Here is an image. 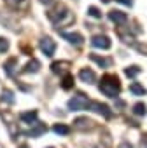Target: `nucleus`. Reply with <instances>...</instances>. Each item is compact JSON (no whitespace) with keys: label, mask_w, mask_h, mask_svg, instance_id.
<instances>
[{"label":"nucleus","mask_w":147,"mask_h":148,"mask_svg":"<svg viewBox=\"0 0 147 148\" xmlns=\"http://www.w3.org/2000/svg\"><path fill=\"white\" fill-rule=\"evenodd\" d=\"M47 131V127H46V124H40V122H35L33 124V127L30 129V131H26L25 134L26 136H30V138H39L40 134H44Z\"/></svg>","instance_id":"nucleus-10"},{"label":"nucleus","mask_w":147,"mask_h":148,"mask_svg":"<svg viewBox=\"0 0 147 148\" xmlns=\"http://www.w3.org/2000/svg\"><path fill=\"white\" fill-rule=\"evenodd\" d=\"M9 51V40L7 38H4V37H0V52H7Z\"/></svg>","instance_id":"nucleus-25"},{"label":"nucleus","mask_w":147,"mask_h":148,"mask_svg":"<svg viewBox=\"0 0 147 148\" xmlns=\"http://www.w3.org/2000/svg\"><path fill=\"white\" fill-rule=\"evenodd\" d=\"M117 148H133V145H131V143H128V141H123Z\"/></svg>","instance_id":"nucleus-27"},{"label":"nucleus","mask_w":147,"mask_h":148,"mask_svg":"<svg viewBox=\"0 0 147 148\" xmlns=\"http://www.w3.org/2000/svg\"><path fill=\"white\" fill-rule=\"evenodd\" d=\"M100 92L107 98H117L119 92H121V82L116 75H110V73H107V75L102 77L100 80V86H98Z\"/></svg>","instance_id":"nucleus-1"},{"label":"nucleus","mask_w":147,"mask_h":148,"mask_svg":"<svg viewBox=\"0 0 147 148\" xmlns=\"http://www.w3.org/2000/svg\"><path fill=\"white\" fill-rule=\"evenodd\" d=\"M91 45L96 47V49H103V51H107V49H110L112 42H110V38H109L107 35H95V37L91 38Z\"/></svg>","instance_id":"nucleus-5"},{"label":"nucleus","mask_w":147,"mask_h":148,"mask_svg":"<svg viewBox=\"0 0 147 148\" xmlns=\"http://www.w3.org/2000/svg\"><path fill=\"white\" fill-rule=\"evenodd\" d=\"M39 47H40V51H42L47 58H51V56L54 54V51H56V44H54V40H53L51 37H42L40 42H39Z\"/></svg>","instance_id":"nucleus-4"},{"label":"nucleus","mask_w":147,"mask_h":148,"mask_svg":"<svg viewBox=\"0 0 147 148\" xmlns=\"http://www.w3.org/2000/svg\"><path fill=\"white\" fill-rule=\"evenodd\" d=\"M142 70L138 68V66H128V68H124V73H126V77H137L138 75V73H140Z\"/></svg>","instance_id":"nucleus-22"},{"label":"nucleus","mask_w":147,"mask_h":148,"mask_svg":"<svg viewBox=\"0 0 147 148\" xmlns=\"http://www.w3.org/2000/svg\"><path fill=\"white\" fill-rule=\"evenodd\" d=\"M74 127L79 129V131H88V129L93 127V122L89 119H86V117H79V119L74 120Z\"/></svg>","instance_id":"nucleus-11"},{"label":"nucleus","mask_w":147,"mask_h":148,"mask_svg":"<svg viewBox=\"0 0 147 148\" xmlns=\"http://www.w3.org/2000/svg\"><path fill=\"white\" fill-rule=\"evenodd\" d=\"M18 64V59L16 58H11L6 64H4V70H6V73H7V75H12V73H14V66Z\"/></svg>","instance_id":"nucleus-19"},{"label":"nucleus","mask_w":147,"mask_h":148,"mask_svg":"<svg viewBox=\"0 0 147 148\" xmlns=\"http://www.w3.org/2000/svg\"><path fill=\"white\" fill-rule=\"evenodd\" d=\"M89 110H93V112H96V113L103 115L105 119H110V117H112V112H110V108H109L107 105L100 103V101H91V103H89Z\"/></svg>","instance_id":"nucleus-6"},{"label":"nucleus","mask_w":147,"mask_h":148,"mask_svg":"<svg viewBox=\"0 0 147 148\" xmlns=\"http://www.w3.org/2000/svg\"><path fill=\"white\" fill-rule=\"evenodd\" d=\"M88 14H89L91 18H96V19H100V18H102V12H100V9H98V7H95V5L88 7Z\"/></svg>","instance_id":"nucleus-24"},{"label":"nucleus","mask_w":147,"mask_h":148,"mask_svg":"<svg viewBox=\"0 0 147 148\" xmlns=\"http://www.w3.org/2000/svg\"><path fill=\"white\" fill-rule=\"evenodd\" d=\"M49 148H51V146H49Z\"/></svg>","instance_id":"nucleus-31"},{"label":"nucleus","mask_w":147,"mask_h":148,"mask_svg":"<svg viewBox=\"0 0 147 148\" xmlns=\"http://www.w3.org/2000/svg\"><path fill=\"white\" fill-rule=\"evenodd\" d=\"M61 87H63L65 91H68V89L74 87V77L70 75V73H67V75L63 77V80H61Z\"/></svg>","instance_id":"nucleus-20"},{"label":"nucleus","mask_w":147,"mask_h":148,"mask_svg":"<svg viewBox=\"0 0 147 148\" xmlns=\"http://www.w3.org/2000/svg\"><path fill=\"white\" fill-rule=\"evenodd\" d=\"M61 37L67 42L74 44V45H83L84 44V37L81 33H77V32H61Z\"/></svg>","instance_id":"nucleus-7"},{"label":"nucleus","mask_w":147,"mask_h":148,"mask_svg":"<svg viewBox=\"0 0 147 148\" xmlns=\"http://www.w3.org/2000/svg\"><path fill=\"white\" fill-rule=\"evenodd\" d=\"M130 92L135 94V96H144V94H145V89H144V86H140L138 82H133V84H130Z\"/></svg>","instance_id":"nucleus-16"},{"label":"nucleus","mask_w":147,"mask_h":148,"mask_svg":"<svg viewBox=\"0 0 147 148\" xmlns=\"http://www.w3.org/2000/svg\"><path fill=\"white\" fill-rule=\"evenodd\" d=\"M116 2L124 4V5H128V7H131V5H133V0H116Z\"/></svg>","instance_id":"nucleus-26"},{"label":"nucleus","mask_w":147,"mask_h":148,"mask_svg":"<svg viewBox=\"0 0 147 148\" xmlns=\"http://www.w3.org/2000/svg\"><path fill=\"white\" fill-rule=\"evenodd\" d=\"M25 2H26V0H6V4H7L11 9H19V7H23Z\"/></svg>","instance_id":"nucleus-23"},{"label":"nucleus","mask_w":147,"mask_h":148,"mask_svg":"<svg viewBox=\"0 0 147 148\" xmlns=\"http://www.w3.org/2000/svg\"><path fill=\"white\" fill-rule=\"evenodd\" d=\"M47 18L54 23V25H61L65 19H70V12H68V9H67V5H63V4H58L54 9H51L49 12H47Z\"/></svg>","instance_id":"nucleus-2"},{"label":"nucleus","mask_w":147,"mask_h":148,"mask_svg":"<svg viewBox=\"0 0 147 148\" xmlns=\"http://www.w3.org/2000/svg\"><path fill=\"white\" fill-rule=\"evenodd\" d=\"M133 113H135V115H138V117H142V115H145V113H147V106H145L144 103H137V105L133 106Z\"/></svg>","instance_id":"nucleus-21"},{"label":"nucleus","mask_w":147,"mask_h":148,"mask_svg":"<svg viewBox=\"0 0 147 148\" xmlns=\"http://www.w3.org/2000/svg\"><path fill=\"white\" fill-rule=\"evenodd\" d=\"M89 103L91 101H89V98L84 92H77L76 96L68 101V110H72V112H81V110L89 108Z\"/></svg>","instance_id":"nucleus-3"},{"label":"nucleus","mask_w":147,"mask_h":148,"mask_svg":"<svg viewBox=\"0 0 147 148\" xmlns=\"http://www.w3.org/2000/svg\"><path fill=\"white\" fill-rule=\"evenodd\" d=\"M109 19L112 21V23H116V25H126L128 23V14L126 12H123V11H110L109 12Z\"/></svg>","instance_id":"nucleus-8"},{"label":"nucleus","mask_w":147,"mask_h":148,"mask_svg":"<svg viewBox=\"0 0 147 148\" xmlns=\"http://www.w3.org/2000/svg\"><path fill=\"white\" fill-rule=\"evenodd\" d=\"M96 64H100L102 68H109L110 64H112V59H109V58H100V56H96V54H91L89 56Z\"/></svg>","instance_id":"nucleus-14"},{"label":"nucleus","mask_w":147,"mask_h":148,"mask_svg":"<svg viewBox=\"0 0 147 148\" xmlns=\"http://www.w3.org/2000/svg\"><path fill=\"white\" fill-rule=\"evenodd\" d=\"M39 68H40V63H39L37 59H32V61L25 66V73H37Z\"/></svg>","instance_id":"nucleus-17"},{"label":"nucleus","mask_w":147,"mask_h":148,"mask_svg":"<svg viewBox=\"0 0 147 148\" xmlns=\"http://www.w3.org/2000/svg\"><path fill=\"white\" fill-rule=\"evenodd\" d=\"M102 2H105V4H107V2H110V0H102Z\"/></svg>","instance_id":"nucleus-30"},{"label":"nucleus","mask_w":147,"mask_h":148,"mask_svg":"<svg viewBox=\"0 0 147 148\" xmlns=\"http://www.w3.org/2000/svg\"><path fill=\"white\" fill-rule=\"evenodd\" d=\"M51 2H53V0H40V4H46V5H47V4H51Z\"/></svg>","instance_id":"nucleus-28"},{"label":"nucleus","mask_w":147,"mask_h":148,"mask_svg":"<svg viewBox=\"0 0 147 148\" xmlns=\"http://www.w3.org/2000/svg\"><path fill=\"white\" fill-rule=\"evenodd\" d=\"M19 148H28V145H21V146H19Z\"/></svg>","instance_id":"nucleus-29"},{"label":"nucleus","mask_w":147,"mask_h":148,"mask_svg":"<svg viewBox=\"0 0 147 148\" xmlns=\"http://www.w3.org/2000/svg\"><path fill=\"white\" fill-rule=\"evenodd\" d=\"M68 66H70L68 61H54L51 64V70H53V73H63Z\"/></svg>","instance_id":"nucleus-13"},{"label":"nucleus","mask_w":147,"mask_h":148,"mask_svg":"<svg viewBox=\"0 0 147 148\" xmlns=\"http://www.w3.org/2000/svg\"><path fill=\"white\" fill-rule=\"evenodd\" d=\"M53 131H54L56 134H60V136H67V134L70 132V127H68V125H65V124H54Z\"/></svg>","instance_id":"nucleus-18"},{"label":"nucleus","mask_w":147,"mask_h":148,"mask_svg":"<svg viewBox=\"0 0 147 148\" xmlns=\"http://www.w3.org/2000/svg\"><path fill=\"white\" fill-rule=\"evenodd\" d=\"M0 99H2L4 103H7V105H12L14 103V92L9 91V89H4L2 94H0Z\"/></svg>","instance_id":"nucleus-15"},{"label":"nucleus","mask_w":147,"mask_h":148,"mask_svg":"<svg viewBox=\"0 0 147 148\" xmlns=\"http://www.w3.org/2000/svg\"><path fill=\"white\" fill-rule=\"evenodd\" d=\"M37 110H30V112H23L21 115H19V119L25 122V124H30V125H33L35 122H37Z\"/></svg>","instance_id":"nucleus-12"},{"label":"nucleus","mask_w":147,"mask_h":148,"mask_svg":"<svg viewBox=\"0 0 147 148\" xmlns=\"http://www.w3.org/2000/svg\"><path fill=\"white\" fill-rule=\"evenodd\" d=\"M79 79L83 82H86V84H95L96 82V73L93 70H89V68H83L79 71Z\"/></svg>","instance_id":"nucleus-9"}]
</instances>
